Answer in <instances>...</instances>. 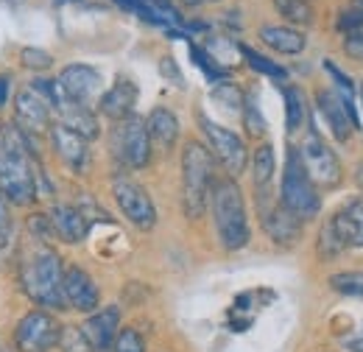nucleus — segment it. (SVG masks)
<instances>
[{"instance_id":"obj_4","label":"nucleus","mask_w":363,"mask_h":352,"mask_svg":"<svg viewBox=\"0 0 363 352\" xmlns=\"http://www.w3.org/2000/svg\"><path fill=\"white\" fill-rule=\"evenodd\" d=\"M216 182V160L199 140H187L182 148V210L187 221H199L210 207V190Z\"/></svg>"},{"instance_id":"obj_33","label":"nucleus","mask_w":363,"mask_h":352,"mask_svg":"<svg viewBox=\"0 0 363 352\" xmlns=\"http://www.w3.org/2000/svg\"><path fill=\"white\" fill-rule=\"evenodd\" d=\"M20 65L28 67V70L43 73V70H48L53 65V56L48 50H43V48H23L20 50Z\"/></svg>"},{"instance_id":"obj_9","label":"nucleus","mask_w":363,"mask_h":352,"mask_svg":"<svg viewBox=\"0 0 363 352\" xmlns=\"http://www.w3.org/2000/svg\"><path fill=\"white\" fill-rule=\"evenodd\" d=\"M199 126H201V132L210 143L213 160H218L232 179L243 174L246 165H249V151H246L243 137L227 129V126H221V123H216V121H210L207 115H199Z\"/></svg>"},{"instance_id":"obj_26","label":"nucleus","mask_w":363,"mask_h":352,"mask_svg":"<svg viewBox=\"0 0 363 352\" xmlns=\"http://www.w3.org/2000/svg\"><path fill=\"white\" fill-rule=\"evenodd\" d=\"M238 53L246 59V65L255 70V73H263V76H269V79H285L288 73H285V67L282 65H277L272 62L269 56H263V53H257L255 48H249V45L238 43Z\"/></svg>"},{"instance_id":"obj_35","label":"nucleus","mask_w":363,"mask_h":352,"mask_svg":"<svg viewBox=\"0 0 363 352\" xmlns=\"http://www.w3.org/2000/svg\"><path fill=\"white\" fill-rule=\"evenodd\" d=\"M324 70L333 76V82H335V92L344 98V101H355V84H352V79L347 76V73H341L338 70V65L335 62H330V59H324Z\"/></svg>"},{"instance_id":"obj_43","label":"nucleus","mask_w":363,"mask_h":352,"mask_svg":"<svg viewBox=\"0 0 363 352\" xmlns=\"http://www.w3.org/2000/svg\"><path fill=\"white\" fill-rule=\"evenodd\" d=\"M355 185L361 187V193H363V163H358V168H355Z\"/></svg>"},{"instance_id":"obj_17","label":"nucleus","mask_w":363,"mask_h":352,"mask_svg":"<svg viewBox=\"0 0 363 352\" xmlns=\"http://www.w3.org/2000/svg\"><path fill=\"white\" fill-rule=\"evenodd\" d=\"M65 302L87 316L101 308V288L82 265H65Z\"/></svg>"},{"instance_id":"obj_23","label":"nucleus","mask_w":363,"mask_h":352,"mask_svg":"<svg viewBox=\"0 0 363 352\" xmlns=\"http://www.w3.org/2000/svg\"><path fill=\"white\" fill-rule=\"evenodd\" d=\"M260 43H266L277 53L285 56H296L308 48V37L291 26H263L260 28Z\"/></svg>"},{"instance_id":"obj_32","label":"nucleus","mask_w":363,"mask_h":352,"mask_svg":"<svg viewBox=\"0 0 363 352\" xmlns=\"http://www.w3.org/2000/svg\"><path fill=\"white\" fill-rule=\"evenodd\" d=\"M358 28H363V0H350L347 9L338 14V31L350 34Z\"/></svg>"},{"instance_id":"obj_24","label":"nucleus","mask_w":363,"mask_h":352,"mask_svg":"<svg viewBox=\"0 0 363 352\" xmlns=\"http://www.w3.org/2000/svg\"><path fill=\"white\" fill-rule=\"evenodd\" d=\"M274 168H277V160H274L272 143H260L252 154V179H255L257 196H272Z\"/></svg>"},{"instance_id":"obj_15","label":"nucleus","mask_w":363,"mask_h":352,"mask_svg":"<svg viewBox=\"0 0 363 352\" xmlns=\"http://www.w3.org/2000/svg\"><path fill=\"white\" fill-rule=\"evenodd\" d=\"M79 330H82L90 352H112V344L121 333V308L109 305V308L92 310Z\"/></svg>"},{"instance_id":"obj_2","label":"nucleus","mask_w":363,"mask_h":352,"mask_svg":"<svg viewBox=\"0 0 363 352\" xmlns=\"http://www.w3.org/2000/svg\"><path fill=\"white\" fill-rule=\"evenodd\" d=\"M0 190L9 204H31L37 199V168L31 160V137L9 126L0 143Z\"/></svg>"},{"instance_id":"obj_47","label":"nucleus","mask_w":363,"mask_h":352,"mask_svg":"<svg viewBox=\"0 0 363 352\" xmlns=\"http://www.w3.org/2000/svg\"><path fill=\"white\" fill-rule=\"evenodd\" d=\"M361 104H363V84H361Z\"/></svg>"},{"instance_id":"obj_20","label":"nucleus","mask_w":363,"mask_h":352,"mask_svg":"<svg viewBox=\"0 0 363 352\" xmlns=\"http://www.w3.org/2000/svg\"><path fill=\"white\" fill-rule=\"evenodd\" d=\"M135 104H137V87L135 82L129 79H118L112 87L106 89L101 98H98V112L109 121H126L135 115Z\"/></svg>"},{"instance_id":"obj_42","label":"nucleus","mask_w":363,"mask_h":352,"mask_svg":"<svg viewBox=\"0 0 363 352\" xmlns=\"http://www.w3.org/2000/svg\"><path fill=\"white\" fill-rule=\"evenodd\" d=\"M350 350H352V352H363V330L358 333V336H355V339H352V341H350Z\"/></svg>"},{"instance_id":"obj_31","label":"nucleus","mask_w":363,"mask_h":352,"mask_svg":"<svg viewBox=\"0 0 363 352\" xmlns=\"http://www.w3.org/2000/svg\"><path fill=\"white\" fill-rule=\"evenodd\" d=\"M187 50H190V59H193V62L207 73V79H224V76H227V70H224V67H221V65H218V62H216L204 48H199L196 43H190Z\"/></svg>"},{"instance_id":"obj_46","label":"nucleus","mask_w":363,"mask_h":352,"mask_svg":"<svg viewBox=\"0 0 363 352\" xmlns=\"http://www.w3.org/2000/svg\"><path fill=\"white\" fill-rule=\"evenodd\" d=\"M0 143H3V126H0Z\"/></svg>"},{"instance_id":"obj_7","label":"nucleus","mask_w":363,"mask_h":352,"mask_svg":"<svg viewBox=\"0 0 363 352\" xmlns=\"http://www.w3.org/2000/svg\"><path fill=\"white\" fill-rule=\"evenodd\" d=\"M109 143H112L115 160L123 163L132 171H140L151 163V137L145 129V121L137 118V115L126 118V121H118Z\"/></svg>"},{"instance_id":"obj_5","label":"nucleus","mask_w":363,"mask_h":352,"mask_svg":"<svg viewBox=\"0 0 363 352\" xmlns=\"http://www.w3.org/2000/svg\"><path fill=\"white\" fill-rule=\"evenodd\" d=\"M279 204L302 221H313L321 213V196L318 187L311 182V176L305 171L299 151L291 145L285 154V168H282V185H279Z\"/></svg>"},{"instance_id":"obj_41","label":"nucleus","mask_w":363,"mask_h":352,"mask_svg":"<svg viewBox=\"0 0 363 352\" xmlns=\"http://www.w3.org/2000/svg\"><path fill=\"white\" fill-rule=\"evenodd\" d=\"M9 89H11V79H9V76H0V109H3L6 101H9Z\"/></svg>"},{"instance_id":"obj_18","label":"nucleus","mask_w":363,"mask_h":352,"mask_svg":"<svg viewBox=\"0 0 363 352\" xmlns=\"http://www.w3.org/2000/svg\"><path fill=\"white\" fill-rule=\"evenodd\" d=\"M50 145L56 151V157L73 171V174H84L90 168V143L84 137L62 126V123H53L50 129Z\"/></svg>"},{"instance_id":"obj_10","label":"nucleus","mask_w":363,"mask_h":352,"mask_svg":"<svg viewBox=\"0 0 363 352\" xmlns=\"http://www.w3.org/2000/svg\"><path fill=\"white\" fill-rule=\"evenodd\" d=\"M299 151V160L305 165V171L311 176V182L316 187H338L341 185V163L338 157L333 154V148L318 137V132H311L305 137L302 148Z\"/></svg>"},{"instance_id":"obj_27","label":"nucleus","mask_w":363,"mask_h":352,"mask_svg":"<svg viewBox=\"0 0 363 352\" xmlns=\"http://www.w3.org/2000/svg\"><path fill=\"white\" fill-rule=\"evenodd\" d=\"M274 9L288 23H296V26H313V17H316L311 0H274Z\"/></svg>"},{"instance_id":"obj_40","label":"nucleus","mask_w":363,"mask_h":352,"mask_svg":"<svg viewBox=\"0 0 363 352\" xmlns=\"http://www.w3.org/2000/svg\"><path fill=\"white\" fill-rule=\"evenodd\" d=\"M344 53H347L350 59H358V62H363V28H358V31H350V34L344 37Z\"/></svg>"},{"instance_id":"obj_3","label":"nucleus","mask_w":363,"mask_h":352,"mask_svg":"<svg viewBox=\"0 0 363 352\" xmlns=\"http://www.w3.org/2000/svg\"><path fill=\"white\" fill-rule=\"evenodd\" d=\"M210 210H213L218 243L227 252L246 249L249 241H252V229H249V216H246V199H243V190H240L238 179L224 176V179L213 182Z\"/></svg>"},{"instance_id":"obj_25","label":"nucleus","mask_w":363,"mask_h":352,"mask_svg":"<svg viewBox=\"0 0 363 352\" xmlns=\"http://www.w3.org/2000/svg\"><path fill=\"white\" fill-rule=\"evenodd\" d=\"M282 95H285V129L288 134L299 132L308 121V101L302 95L299 87H282Z\"/></svg>"},{"instance_id":"obj_38","label":"nucleus","mask_w":363,"mask_h":352,"mask_svg":"<svg viewBox=\"0 0 363 352\" xmlns=\"http://www.w3.org/2000/svg\"><path fill=\"white\" fill-rule=\"evenodd\" d=\"M28 232L34 235V241H43V243H50L56 235H53V226H50V219L37 213V216H28Z\"/></svg>"},{"instance_id":"obj_16","label":"nucleus","mask_w":363,"mask_h":352,"mask_svg":"<svg viewBox=\"0 0 363 352\" xmlns=\"http://www.w3.org/2000/svg\"><path fill=\"white\" fill-rule=\"evenodd\" d=\"M53 109L59 112V118H62L59 123H62V126L73 129L79 137H84L87 143L101 134V123H98V118H95V109H92V106H84V104L70 101V98L59 89L56 82H53Z\"/></svg>"},{"instance_id":"obj_36","label":"nucleus","mask_w":363,"mask_h":352,"mask_svg":"<svg viewBox=\"0 0 363 352\" xmlns=\"http://www.w3.org/2000/svg\"><path fill=\"white\" fill-rule=\"evenodd\" d=\"M14 235V219H11V204L0 190V249H6L11 243Z\"/></svg>"},{"instance_id":"obj_44","label":"nucleus","mask_w":363,"mask_h":352,"mask_svg":"<svg viewBox=\"0 0 363 352\" xmlns=\"http://www.w3.org/2000/svg\"><path fill=\"white\" fill-rule=\"evenodd\" d=\"M184 3H187V6H199V0H184Z\"/></svg>"},{"instance_id":"obj_39","label":"nucleus","mask_w":363,"mask_h":352,"mask_svg":"<svg viewBox=\"0 0 363 352\" xmlns=\"http://www.w3.org/2000/svg\"><path fill=\"white\" fill-rule=\"evenodd\" d=\"M213 98L221 101V104H227L229 112H235V109L243 106V92L235 87V84H218V87L213 89Z\"/></svg>"},{"instance_id":"obj_6","label":"nucleus","mask_w":363,"mask_h":352,"mask_svg":"<svg viewBox=\"0 0 363 352\" xmlns=\"http://www.w3.org/2000/svg\"><path fill=\"white\" fill-rule=\"evenodd\" d=\"M112 199L118 204V210L123 213V219L129 221L140 232H151L157 226V207L151 193L135 182L132 176L118 174L112 179Z\"/></svg>"},{"instance_id":"obj_37","label":"nucleus","mask_w":363,"mask_h":352,"mask_svg":"<svg viewBox=\"0 0 363 352\" xmlns=\"http://www.w3.org/2000/svg\"><path fill=\"white\" fill-rule=\"evenodd\" d=\"M59 347L62 352H90L84 336L79 327H62V339H59Z\"/></svg>"},{"instance_id":"obj_11","label":"nucleus","mask_w":363,"mask_h":352,"mask_svg":"<svg viewBox=\"0 0 363 352\" xmlns=\"http://www.w3.org/2000/svg\"><path fill=\"white\" fill-rule=\"evenodd\" d=\"M316 109L318 115L324 118L330 134L338 143H347L352 137V132L361 129V121H358V112H355V101H344L335 89H318Z\"/></svg>"},{"instance_id":"obj_29","label":"nucleus","mask_w":363,"mask_h":352,"mask_svg":"<svg viewBox=\"0 0 363 352\" xmlns=\"http://www.w3.org/2000/svg\"><path fill=\"white\" fill-rule=\"evenodd\" d=\"M330 288L347 297H363V271H338L330 277Z\"/></svg>"},{"instance_id":"obj_21","label":"nucleus","mask_w":363,"mask_h":352,"mask_svg":"<svg viewBox=\"0 0 363 352\" xmlns=\"http://www.w3.org/2000/svg\"><path fill=\"white\" fill-rule=\"evenodd\" d=\"M48 219H50V226H53V235L62 238L70 246L82 243L87 238V232H90V219L84 216V210H79L73 204H56Z\"/></svg>"},{"instance_id":"obj_30","label":"nucleus","mask_w":363,"mask_h":352,"mask_svg":"<svg viewBox=\"0 0 363 352\" xmlns=\"http://www.w3.org/2000/svg\"><path fill=\"white\" fill-rule=\"evenodd\" d=\"M243 126L246 132L260 137L266 132V118L260 115V106H257V98L255 95H243Z\"/></svg>"},{"instance_id":"obj_14","label":"nucleus","mask_w":363,"mask_h":352,"mask_svg":"<svg viewBox=\"0 0 363 352\" xmlns=\"http://www.w3.org/2000/svg\"><path fill=\"white\" fill-rule=\"evenodd\" d=\"M59 89L76 101V104H84V106H92V101L101 98V87H104V76L101 70H95L92 65H84V62H76V65H67L59 79H56Z\"/></svg>"},{"instance_id":"obj_8","label":"nucleus","mask_w":363,"mask_h":352,"mask_svg":"<svg viewBox=\"0 0 363 352\" xmlns=\"http://www.w3.org/2000/svg\"><path fill=\"white\" fill-rule=\"evenodd\" d=\"M62 324L45 308L28 310L14 327V350L17 352H50L59 347Z\"/></svg>"},{"instance_id":"obj_45","label":"nucleus","mask_w":363,"mask_h":352,"mask_svg":"<svg viewBox=\"0 0 363 352\" xmlns=\"http://www.w3.org/2000/svg\"><path fill=\"white\" fill-rule=\"evenodd\" d=\"M199 3H221V0H199Z\"/></svg>"},{"instance_id":"obj_1","label":"nucleus","mask_w":363,"mask_h":352,"mask_svg":"<svg viewBox=\"0 0 363 352\" xmlns=\"http://www.w3.org/2000/svg\"><path fill=\"white\" fill-rule=\"evenodd\" d=\"M20 280L26 294L45 310H67L65 302V260L62 255L43 241H34L20 265Z\"/></svg>"},{"instance_id":"obj_22","label":"nucleus","mask_w":363,"mask_h":352,"mask_svg":"<svg viewBox=\"0 0 363 352\" xmlns=\"http://www.w3.org/2000/svg\"><path fill=\"white\" fill-rule=\"evenodd\" d=\"M145 129H148L151 143H154L160 151H165V154H171L174 145L179 143V132H182L179 118H177L171 109H165V106H157V109L148 115Z\"/></svg>"},{"instance_id":"obj_19","label":"nucleus","mask_w":363,"mask_h":352,"mask_svg":"<svg viewBox=\"0 0 363 352\" xmlns=\"http://www.w3.org/2000/svg\"><path fill=\"white\" fill-rule=\"evenodd\" d=\"M330 221L344 249H363V199H347Z\"/></svg>"},{"instance_id":"obj_34","label":"nucleus","mask_w":363,"mask_h":352,"mask_svg":"<svg viewBox=\"0 0 363 352\" xmlns=\"http://www.w3.org/2000/svg\"><path fill=\"white\" fill-rule=\"evenodd\" d=\"M112 352H145V341L135 327H121V333L112 344Z\"/></svg>"},{"instance_id":"obj_12","label":"nucleus","mask_w":363,"mask_h":352,"mask_svg":"<svg viewBox=\"0 0 363 352\" xmlns=\"http://www.w3.org/2000/svg\"><path fill=\"white\" fill-rule=\"evenodd\" d=\"M257 210H260V226L272 238V243H277V246H296L302 241L305 224L296 216H291L279 202L274 204L272 196H257Z\"/></svg>"},{"instance_id":"obj_13","label":"nucleus","mask_w":363,"mask_h":352,"mask_svg":"<svg viewBox=\"0 0 363 352\" xmlns=\"http://www.w3.org/2000/svg\"><path fill=\"white\" fill-rule=\"evenodd\" d=\"M50 101L43 98L37 89L31 87H23L17 92V98H14V126L20 129L23 134H45L53 123H50Z\"/></svg>"},{"instance_id":"obj_28","label":"nucleus","mask_w":363,"mask_h":352,"mask_svg":"<svg viewBox=\"0 0 363 352\" xmlns=\"http://www.w3.org/2000/svg\"><path fill=\"white\" fill-rule=\"evenodd\" d=\"M316 252L321 260H335L341 252H344V243H341V238L335 235V229H333V221L327 219L321 224V229H318V238H316Z\"/></svg>"}]
</instances>
